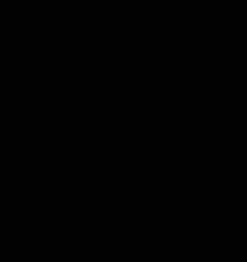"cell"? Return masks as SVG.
I'll use <instances>...</instances> for the list:
<instances>
[]
</instances>
